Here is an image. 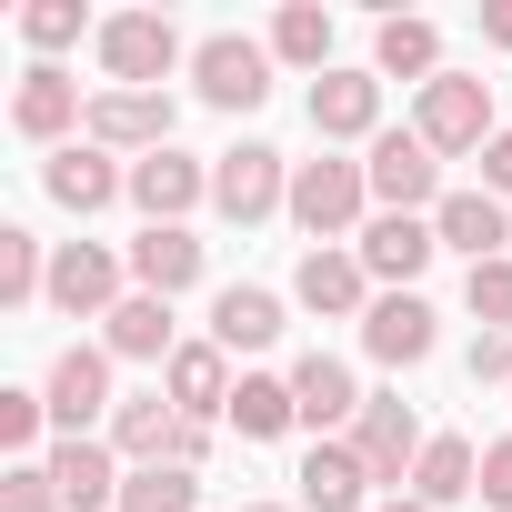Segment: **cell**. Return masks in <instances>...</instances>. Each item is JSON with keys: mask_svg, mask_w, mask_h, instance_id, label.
<instances>
[{"mask_svg": "<svg viewBox=\"0 0 512 512\" xmlns=\"http://www.w3.org/2000/svg\"><path fill=\"white\" fill-rule=\"evenodd\" d=\"M362 211H372V171L322 151V161H292V221L312 231V251L332 241H362Z\"/></svg>", "mask_w": 512, "mask_h": 512, "instance_id": "6da1fadb", "label": "cell"}, {"mask_svg": "<svg viewBox=\"0 0 512 512\" xmlns=\"http://www.w3.org/2000/svg\"><path fill=\"white\" fill-rule=\"evenodd\" d=\"M211 211L221 221H272V211H292V161L272 151V141H231V151H211Z\"/></svg>", "mask_w": 512, "mask_h": 512, "instance_id": "7a4b0ae2", "label": "cell"}, {"mask_svg": "<svg viewBox=\"0 0 512 512\" xmlns=\"http://www.w3.org/2000/svg\"><path fill=\"white\" fill-rule=\"evenodd\" d=\"M91 41H101V71H111V91H161V81L191 61V51H181V31H171L161 11H111Z\"/></svg>", "mask_w": 512, "mask_h": 512, "instance_id": "3957f363", "label": "cell"}, {"mask_svg": "<svg viewBox=\"0 0 512 512\" xmlns=\"http://www.w3.org/2000/svg\"><path fill=\"white\" fill-rule=\"evenodd\" d=\"M191 91L211 111H262L272 101V41H241V31L191 41Z\"/></svg>", "mask_w": 512, "mask_h": 512, "instance_id": "277c9868", "label": "cell"}, {"mask_svg": "<svg viewBox=\"0 0 512 512\" xmlns=\"http://www.w3.org/2000/svg\"><path fill=\"white\" fill-rule=\"evenodd\" d=\"M41 402H51V432H61V442H91V422L121 412V392H111V352H101V342H71V352L51 362Z\"/></svg>", "mask_w": 512, "mask_h": 512, "instance_id": "5b68a950", "label": "cell"}, {"mask_svg": "<svg viewBox=\"0 0 512 512\" xmlns=\"http://www.w3.org/2000/svg\"><path fill=\"white\" fill-rule=\"evenodd\" d=\"M362 171H372V201H382V211H412V221L442 211V161H432L422 131H382V141L362 151Z\"/></svg>", "mask_w": 512, "mask_h": 512, "instance_id": "8992f818", "label": "cell"}, {"mask_svg": "<svg viewBox=\"0 0 512 512\" xmlns=\"http://www.w3.org/2000/svg\"><path fill=\"white\" fill-rule=\"evenodd\" d=\"M412 131L432 141V161H462V151H482V141H492V91H482L472 71H442V81L422 91Z\"/></svg>", "mask_w": 512, "mask_h": 512, "instance_id": "52a82bcc", "label": "cell"}, {"mask_svg": "<svg viewBox=\"0 0 512 512\" xmlns=\"http://www.w3.org/2000/svg\"><path fill=\"white\" fill-rule=\"evenodd\" d=\"M422 412L402 402V392H372L362 402V422H352V452H362V472L372 482H392V492H412V462H422Z\"/></svg>", "mask_w": 512, "mask_h": 512, "instance_id": "ba28073f", "label": "cell"}, {"mask_svg": "<svg viewBox=\"0 0 512 512\" xmlns=\"http://www.w3.org/2000/svg\"><path fill=\"white\" fill-rule=\"evenodd\" d=\"M121 282H131V262H111L101 241H61L51 251V312H71V322H111L131 302Z\"/></svg>", "mask_w": 512, "mask_h": 512, "instance_id": "9c48e42d", "label": "cell"}, {"mask_svg": "<svg viewBox=\"0 0 512 512\" xmlns=\"http://www.w3.org/2000/svg\"><path fill=\"white\" fill-rule=\"evenodd\" d=\"M91 121V101H81V81L61 71V61H31L21 71V91H11V131L21 141H41V151H71V131Z\"/></svg>", "mask_w": 512, "mask_h": 512, "instance_id": "30bf717a", "label": "cell"}, {"mask_svg": "<svg viewBox=\"0 0 512 512\" xmlns=\"http://www.w3.org/2000/svg\"><path fill=\"white\" fill-rule=\"evenodd\" d=\"M201 201H211V161H191V151L131 161V211H141V231H171V221H191Z\"/></svg>", "mask_w": 512, "mask_h": 512, "instance_id": "8fae6325", "label": "cell"}, {"mask_svg": "<svg viewBox=\"0 0 512 512\" xmlns=\"http://www.w3.org/2000/svg\"><path fill=\"white\" fill-rule=\"evenodd\" d=\"M81 141H101V151H171V91H91V121H81Z\"/></svg>", "mask_w": 512, "mask_h": 512, "instance_id": "7c38bea8", "label": "cell"}, {"mask_svg": "<svg viewBox=\"0 0 512 512\" xmlns=\"http://www.w3.org/2000/svg\"><path fill=\"white\" fill-rule=\"evenodd\" d=\"M292 302L302 312H322V322H362L382 292H372V272H362V251H302V272H292Z\"/></svg>", "mask_w": 512, "mask_h": 512, "instance_id": "4fadbf2b", "label": "cell"}, {"mask_svg": "<svg viewBox=\"0 0 512 512\" xmlns=\"http://www.w3.org/2000/svg\"><path fill=\"white\" fill-rule=\"evenodd\" d=\"M41 191H51L61 211H81V221H91V211L131 201V171H121L101 141H71V151H51V161H41Z\"/></svg>", "mask_w": 512, "mask_h": 512, "instance_id": "5bb4252c", "label": "cell"}, {"mask_svg": "<svg viewBox=\"0 0 512 512\" xmlns=\"http://www.w3.org/2000/svg\"><path fill=\"white\" fill-rule=\"evenodd\" d=\"M432 342H442V322H432V302H422V292H382V302L362 312V352H372L382 372L432 362Z\"/></svg>", "mask_w": 512, "mask_h": 512, "instance_id": "9a60e30c", "label": "cell"}, {"mask_svg": "<svg viewBox=\"0 0 512 512\" xmlns=\"http://www.w3.org/2000/svg\"><path fill=\"white\" fill-rule=\"evenodd\" d=\"M352 251H362V272H372L382 292H412V282L432 272V251H442V241H432V221L382 211V221H362V241H352Z\"/></svg>", "mask_w": 512, "mask_h": 512, "instance_id": "2e32d148", "label": "cell"}, {"mask_svg": "<svg viewBox=\"0 0 512 512\" xmlns=\"http://www.w3.org/2000/svg\"><path fill=\"white\" fill-rule=\"evenodd\" d=\"M312 131L322 141H382V71H322L312 81Z\"/></svg>", "mask_w": 512, "mask_h": 512, "instance_id": "e0dca14e", "label": "cell"}, {"mask_svg": "<svg viewBox=\"0 0 512 512\" xmlns=\"http://www.w3.org/2000/svg\"><path fill=\"white\" fill-rule=\"evenodd\" d=\"M161 392H171L181 422H221L241 382H231V352H221V342H181V352L161 362Z\"/></svg>", "mask_w": 512, "mask_h": 512, "instance_id": "ac0fdd59", "label": "cell"}, {"mask_svg": "<svg viewBox=\"0 0 512 512\" xmlns=\"http://www.w3.org/2000/svg\"><path fill=\"white\" fill-rule=\"evenodd\" d=\"M292 412H302V432H342V422H362V382H352V362L342 352H302L292 362Z\"/></svg>", "mask_w": 512, "mask_h": 512, "instance_id": "d6986e66", "label": "cell"}, {"mask_svg": "<svg viewBox=\"0 0 512 512\" xmlns=\"http://www.w3.org/2000/svg\"><path fill=\"white\" fill-rule=\"evenodd\" d=\"M41 462H51V482H61V502H71V512H101V502L121 512V482H131V462H121L111 442H51Z\"/></svg>", "mask_w": 512, "mask_h": 512, "instance_id": "ffe728a7", "label": "cell"}, {"mask_svg": "<svg viewBox=\"0 0 512 512\" xmlns=\"http://www.w3.org/2000/svg\"><path fill=\"white\" fill-rule=\"evenodd\" d=\"M432 241H442V251H462V272H472V262H502L512 221H502V201H492V191H442V211H432Z\"/></svg>", "mask_w": 512, "mask_h": 512, "instance_id": "44dd1931", "label": "cell"}, {"mask_svg": "<svg viewBox=\"0 0 512 512\" xmlns=\"http://www.w3.org/2000/svg\"><path fill=\"white\" fill-rule=\"evenodd\" d=\"M101 352H111V362H171V352H181L171 302H161V292H131V302L101 322Z\"/></svg>", "mask_w": 512, "mask_h": 512, "instance_id": "7402d4cb", "label": "cell"}, {"mask_svg": "<svg viewBox=\"0 0 512 512\" xmlns=\"http://www.w3.org/2000/svg\"><path fill=\"white\" fill-rule=\"evenodd\" d=\"M472 492H482V452H472L462 432H432L422 462H412V502H422V512H452V502H472Z\"/></svg>", "mask_w": 512, "mask_h": 512, "instance_id": "603a6c76", "label": "cell"}, {"mask_svg": "<svg viewBox=\"0 0 512 512\" xmlns=\"http://www.w3.org/2000/svg\"><path fill=\"white\" fill-rule=\"evenodd\" d=\"M292 482H302V512H362V502H372V472H362L352 442H312Z\"/></svg>", "mask_w": 512, "mask_h": 512, "instance_id": "cb8c5ba5", "label": "cell"}, {"mask_svg": "<svg viewBox=\"0 0 512 512\" xmlns=\"http://www.w3.org/2000/svg\"><path fill=\"white\" fill-rule=\"evenodd\" d=\"M191 282H201V241H191V221H171V231H141V241H131V292L181 302Z\"/></svg>", "mask_w": 512, "mask_h": 512, "instance_id": "d4e9b609", "label": "cell"}, {"mask_svg": "<svg viewBox=\"0 0 512 512\" xmlns=\"http://www.w3.org/2000/svg\"><path fill=\"white\" fill-rule=\"evenodd\" d=\"M211 342H221V352H272V342H282V292H262V282L211 292Z\"/></svg>", "mask_w": 512, "mask_h": 512, "instance_id": "484cf974", "label": "cell"}, {"mask_svg": "<svg viewBox=\"0 0 512 512\" xmlns=\"http://www.w3.org/2000/svg\"><path fill=\"white\" fill-rule=\"evenodd\" d=\"M171 442H181L171 392H121V412H111V452H121V462H171Z\"/></svg>", "mask_w": 512, "mask_h": 512, "instance_id": "4316f807", "label": "cell"}, {"mask_svg": "<svg viewBox=\"0 0 512 512\" xmlns=\"http://www.w3.org/2000/svg\"><path fill=\"white\" fill-rule=\"evenodd\" d=\"M372 71H382V81H422V91H432V81H442V31L392 11V21L372 31Z\"/></svg>", "mask_w": 512, "mask_h": 512, "instance_id": "83f0119b", "label": "cell"}, {"mask_svg": "<svg viewBox=\"0 0 512 512\" xmlns=\"http://www.w3.org/2000/svg\"><path fill=\"white\" fill-rule=\"evenodd\" d=\"M241 442H282L302 412H292V372H241V392H231V412H221Z\"/></svg>", "mask_w": 512, "mask_h": 512, "instance_id": "f1b7e54d", "label": "cell"}, {"mask_svg": "<svg viewBox=\"0 0 512 512\" xmlns=\"http://www.w3.org/2000/svg\"><path fill=\"white\" fill-rule=\"evenodd\" d=\"M31 302H51V251H41V231L0 221V312H31Z\"/></svg>", "mask_w": 512, "mask_h": 512, "instance_id": "f546056e", "label": "cell"}, {"mask_svg": "<svg viewBox=\"0 0 512 512\" xmlns=\"http://www.w3.org/2000/svg\"><path fill=\"white\" fill-rule=\"evenodd\" d=\"M121 512H201V472H181V462H131Z\"/></svg>", "mask_w": 512, "mask_h": 512, "instance_id": "4dcf8cb0", "label": "cell"}, {"mask_svg": "<svg viewBox=\"0 0 512 512\" xmlns=\"http://www.w3.org/2000/svg\"><path fill=\"white\" fill-rule=\"evenodd\" d=\"M272 61H292V71H332V11L292 0V11L272 21Z\"/></svg>", "mask_w": 512, "mask_h": 512, "instance_id": "1f68e13d", "label": "cell"}, {"mask_svg": "<svg viewBox=\"0 0 512 512\" xmlns=\"http://www.w3.org/2000/svg\"><path fill=\"white\" fill-rule=\"evenodd\" d=\"M41 432H51V402L41 392H0V452H11V462H41Z\"/></svg>", "mask_w": 512, "mask_h": 512, "instance_id": "d6a6232c", "label": "cell"}, {"mask_svg": "<svg viewBox=\"0 0 512 512\" xmlns=\"http://www.w3.org/2000/svg\"><path fill=\"white\" fill-rule=\"evenodd\" d=\"M462 302H472V322H482V332H502V322H512V251H502V262H472V272H462Z\"/></svg>", "mask_w": 512, "mask_h": 512, "instance_id": "836d02e7", "label": "cell"}, {"mask_svg": "<svg viewBox=\"0 0 512 512\" xmlns=\"http://www.w3.org/2000/svg\"><path fill=\"white\" fill-rule=\"evenodd\" d=\"M0 512H71V502H61L51 462H11V472H0Z\"/></svg>", "mask_w": 512, "mask_h": 512, "instance_id": "e575fe53", "label": "cell"}, {"mask_svg": "<svg viewBox=\"0 0 512 512\" xmlns=\"http://www.w3.org/2000/svg\"><path fill=\"white\" fill-rule=\"evenodd\" d=\"M21 41H31V51H71V41H81V0H31V11H21Z\"/></svg>", "mask_w": 512, "mask_h": 512, "instance_id": "d590c367", "label": "cell"}, {"mask_svg": "<svg viewBox=\"0 0 512 512\" xmlns=\"http://www.w3.org/2000/svg\"><path fill=\"white\" fill-rule=\"evenodd\" d=\"M472 382H512V322L502 332H472Z\"/></svg>", "mask_w": 512, "mask_h": 512, "instance_id": "8d00e7d4", "label": "cell"}, {"mask_svg": "<svg viewBox=\"0 0 512 512\" xmlns=\"http://www.w3.org/2000/svg\"><path fill=\"white\" fill-rule=\"evenodd\" d=\"M482 502H492V512H512V432H502V442H482Z\"/></svg>", "mask_w": 512, "mask_h": 512, "instance_id": "74e56055", "label": "cell"}, {"mask_svg": "<svg viewBox=\"0 0 512 512\" xmlns=\"http://www.w3.org/2000/svg\"><path fill=\"white\" fill-rule=\"evenodd\" d=\"M482 191H492V201H512V131H492V141H482Z\"/></svg>", "mask_w": 512, "mask_h": 512, "instance_id": "f35d334b", "label": "cell"}, {"mask_svg": "<svg viewBox=\"0 0 512 512\" xmlns=\"http://www.w3.org/2000/svg\"><path fill=\"white\" fill-rule=\"evenodd\" d=\"M482 41H492V51H512V0H492V11H482Z\"/></svg>", "mask_w": 512, "mask_h": 512, "instance_id": "ab89813d", "label": "cell"}, {"mask_svg": "<svg viewBox=\"0 0 512 512\" xmlns=\"http://www.w3.org/2000/svg\"><path fill=\"white\" fill-rule=\"evenodd\" d=\"M372 512H422V502H412V492H392V502H372Z\"/></svg>", "mask_w": 512, "mask_h": 512, "instance_id": "60d3db41", "label": "cell"}, {"mask_svg": "<svg viewBox=\"0 0 512 512\" xmlns=\"http://www.w3.org/2000/svg\"><path fill=\"white\" fill-rule=\"evenodd\" d=\"M241 512H302V502H241Z\"/></svg>", "mask_w": 512, "mask_h": 512, "instance_id": "b9f144b4", "label": "cell"}]
</instances>
